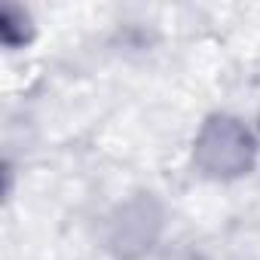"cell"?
<instances>
[{
	"label": "cell",
	"instance_id": "1",
	"mask_svg": "<svg viewBox=\"0 0 260 260\" xmlns=\"http://www.w3.org/2000/svg\"><path fill=\"white\" fill-rule=\"evenodd\" d=\"M254 141L236 119H211L196 144V159L211 175H239L251 166Z\"/></svg>",
	"mask_w": 260,
	"mask_h": 260
}]
</instances>
